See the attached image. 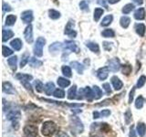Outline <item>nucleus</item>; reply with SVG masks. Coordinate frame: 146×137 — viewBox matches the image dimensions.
Masks as SVG:
<instances>
[{"instance_id":"2f4dec72","label":"nucleus","mask_w":146,"mask_h":137,"mask_svg":"<svg viewBox=\"0 0 146 137\" xmlns=\"http://www.w3.org/2000/svg\"><path fill=\"white\" fill-rule=\"evenodd\" d=\"M93 93H94V99L99 100L102 97V91L98 86H93Z\"/></svg>"},{"instance_id":"8fccbe9b","label":"nucleus","mask_w":146,"mask_h":137,"mask_svg":"<svg viewBox=\"0 0 146 137\" xmlns=\"http://www.w3.org/2000/svg\"><path fill=\"white\" fill-rule=\"evenodd\" d=\"M102 88L105 90V91L107 92V94H111V86H110L109 83H104L102 85Z\"/></svg>"},{"instance_id":"c85d7f7f","label":"nucleus","mask_w":146,"mask_h":137,"mask_svg":"<svg viewBox=\"0 0 146 137\" xmlns=\"http://www.w3.org/2000/svg\"><path fill=\"white\" fill-rule=\"evenodd\" d=\"M16 21H17V17L15 15H8L6 17V22H5V24L7 26H13L16 23Z\"/></svg>"},{"instance_id":"393cba45","label":"nucleus","mask_w":146,"mask_h":137,"mask_svg":"<svg viewBox=\"0 0 146 137\" xmlns=\"http://www.w3.org/2000/svg\"><path fill=\"white\" fill-rule=\"evenodd\" d=\"M7 63L9 67L11 68V70L15 71L17 70V56H14V57H11L7 59Z\"/></svg>"},{"instance_id":"ea45409f","label":"nucleus","mask_w":146,"mask_h":137,"mask_svg":"<svg viewBox=\"0 0 146 137\" xmlns=\"http://www.w3.org/2000/svg\"><path fill=\"white\" fill-rule=\"evenodd\" d=\"M29 61V53H25L23 54L21 61H20V68H24L26 66V64Z\"/></svg>"},{"instance_id":"9b49d317","label":"nucleus","mask_w":146,"mask_h":137,"mask_svg":"<svg viewBox=\"0 0 146 137\" xmlns=\"http://www.w3.org/2000/svg\"><path fill=\"white\" fill-rule=\"evenodd\" d=\"M24 134L27 135L38 136V127L34 125H27L24 128Z\"/></svg>"},{"instance_id":"c03bdc74","label":"nucleus","mask_w":146,"mask_h":137,"mask_svg":"<svg viewBox=\"0 0 146 137\" xmlns=\"http://www.w3.org/2000/svg\"><path fill=\"white\" fill-rule=\"evenodd\" d=\"M44 85L43 83L41 82L40 80H36L35 81V89L38 92H42L43 90H44Z\"/></svg>"},{"instance_id":"aec40b11","label":"nucleus","mask_w":146,"mask_h":137,"mask_svg":"<svg viewBox=\"0 0 146 137\" xmlns=\"http://www.w3.org/2000/svg\"><path fill=\"white\" fill-rule=\"evenodd\" d=\"M12 37H14V32L10 29H3L2 30V40L7 41L8 39H10Z\"/></svg>"},{"instance_id":"5fc2aeb1","label":"nucleus","mask_w":146,"mask_h":137,"mask_svg":"<svg viewBox=\"0 0 146 137\" xmlns=\"http://www.w3.org/2000/svg\"><path fill=\"white\" fill-rule=\"evenodd\" d=\"M22 84L25 86V88L27 90H29L30 92H32V87L29 83V81H24V82H22Z\"/></svg>"},{"instance_id":"0eeeda50","label":"nucleus","mask_w":146,"mask_h":137,"mask_svg":"<svg viewBox=\"0 0 146 137\" xmlns=\"http://www.w3.org/2000/svg\"><path fill=\"white\" fill-rule=\"evenodd\" d=\"M24 37H25V39L27 43L33 42V27H32L31 25H29L25 29Z\"/></svg>"},{"instance_id":"9d476101","label":"nucleus","mask_w":146,"mask_h":137,"mask_svg":"<svg viewBox=\"0 0 146 137\" xmlns=\"http://www.w3.org/2000/svg\"><path fill=\"white\" fill-rule=\"evenodd\" d=\"M21 19L23 22L26 23V24H29V23L33 20V12L31 10L24 11L21 14Z\"/></svg>"},{"instance_id":"6e6552de","label":"nucleus","mask_w":146,"mask_h":137,"mask_svg":"<svg viewBox=\"0 0 146 137\" xmlns=\"http://www.w3.org/2000/svg\"><path fill=\"white\" fill-rule=\"evenodd\" d=\"M63 48L66 50H70L72 52H79V48H78L77 44L74 41H70V40H67L65 41V44L63 45Z\"/></svg>"},{"instance_id":"13d9d810","label":"nucleus","mask_w":146,"mask_h":137,"mask_svg":"<svg viewBox=\"0 0 146 137\" xmlns=\"http://www.w3.org/2000/svg\"><path fill=\"white\" fill-rule=\"evenodd\" d=\"M56 137H68V135L64 132H58V134H57Z\"/></svg>"},{"instance_id":"3c124183","label":"nucleus","mask_w":146,"mask_h":137,"mask_svg":"<svg viewBox=\"0 0 146 137\" xmlns=\"http://www.w3.org/2000/svg\"><path fill=\"white\" fill-rule=\"evenodd\" d=\"M111 111L110 110H102V112H100V116H102V117H108L111 115Z\"/></svg>"},{"instance_id":"f03ea898","label":"nucleus","mask_w":146,"mask_h":137,"mask_svg":"<svg viewBox=\"0 0 146 137\" xmlns=\"http://www.w3.org/2000/svg\"><path fill=\"white\" fill-rule=\"evenodd\" d=\"M70 129H71L72 132H74V134H76L83 132L84 126H83V124H82V122L77 116L70 117Z\"/></svg>"},{"instance_id":"2eb2a0df","label":"nucleus","mask_w":146,"mask_h":137,"mask_svg":"<svg viewBox=\"0 0 146 137\" xmlns=\"http://www.w3.org/2000/svg\"><path fill=\"white\" fill-rule=\"evenodd\" d=\"M83 95H84V98H86L89 100H91L94 99L93 90L90 89V87H86V88L83 89Z\"/></svg>"},{"instance_id":"f8f14e48","label":"nucleus","mask_w":146,"mask_h":137,"mask_svg":"<svg viewBox=\"0 0 146 137\" xmlns=\"http://www.w3.org/2000/svg\"><path fill=\"white\" fill-rule=\"evenodd\" d=\"M2 87H3V91L5 93H7V94H15L16 93V90L10 82H7V81L3 82Z\"/></svg>"},{"instance_id":"4d7b16f0","label":"nucleus","mask_w":146,"mask_h":137,"mask_svg":"<svg viewBox=\"0 0 146 137\" xmlns=\"http://www.w3.org/2000/svg\"><path fill=\"white\" fill-rule=\"evenodd\" d=\"M97 2L99 5H100V6H102L104 7L108 8V6H107V3H106V0H97Z\"/></svg>"},{"instance_id":"c756f323","label":"nucleus","mask_w":146,"mask_h":137,"mask_svg":"<svg viewBox=\"0 0 146 137\" xmlns=\"http://www.w3.org/2000/svg\"><path fill=\"white\" fill-rule=\"evenodd\" d=\"M112 20H113V17L111 15L106 16L102 19V23H100V25H102V27H108V26H110V25L111 24Z\"/></svg>"},{"instance_id":"a18cd8bd","label":"nucleus","mask_w":146,"mask_h":137,"mask_svg":"<svg viewBox=\"0 0 146 137\" xmlns=\"http://www.w3.org/2000/svg\"><path fill=\"white\" fill-rule=\"evenodd\" d=\"M2 54H3L4 57H8V56H10V55L13 54V50L11 49L6 47V46H3L2 47Z\"/></svg>"},{"instance_id":"bf43d9fd","label":"nucleus","mask_w":146,"mask_h":137,"mask_svg":"<svg viewBox=\"0 0 146 137\" xmlns=\"http://www.w3.org/2000/svg\"><path fill=\"white\" fill-rule=\"evenodd\" d=\"M100 112H93V118L94 119H98V118H100Z\"/></svg>"},{"instance_id":"e2e57ef3","label":"nucleus","mask_w":146,"mask_h":137,"mask_svg":"<svg viewBox=\"0 0 146 137\" xmlns=\"http://www.w3.org/2000/svg\"><path fill=\"white\" fill-rule=\"evenodd\" d=\"M90 137H99L98 135H96V134H93V135H90Z\"/></svg>"},{"instance_id":"f704fd0d","label":"nucleus","mask_w":146,"mask_h":137,"mask_svg":"<svg viewBox=\"0 0 146 137\" xmlns=\"http://www.w3.org/2000/svg\"><path fill=\"white\" fill-rule=\"evenodd\" d=\"M61 70H62V73H63V75H64V76H66V77H68V78H70V77L72 76V71H71L70 67L64 65V66H62V68H61Z\"/></svg>"},{"instance_id":"58836bf2","label":"nucleus","mask_w":146,"mask_h":137,"mask_svg":"<svg viewBox=\"0 0 146 137\" xmlns=\"http://www.w3.org/2000/svg\"><path fill=\"white\" fill-rule=\"evenodd\" d=\"M53 96L55 98H58V99H63L65 97V92H64V90L61 89H56L53 92Z\"/></svg>"},{"instance_id":"6e6d98bb","label":"nucleus","mask_w":146,"mask_h":137,"mask_svg":"<svg viewBox=\"0 0 146 137\" xmlns=\"http://www.w3.org/2000/svg\"><path fill=\"white\" fill-rule=\"evenodd\" d=\"M100 128H102V131H104L105 132L110 130V126L107 123H100Z\"/></svg>"},{"instance_id":"1a4fd4ad","label":"nucleus","mask_w":146,"mask_h":137,"mask_svg":"<svg viewBox=\"0 0 146 137\" xmlns=\"http://www.w3.org/2000/svg\"><path fill=\"white\" fill-rule=\"evenodd\" d=\"M109 71H110V68H108V66L106 67H102L98 70L97 71V76L100 80H106L108 76H109Z\"/></svg>"},{"instance_id":"37998d69","label":"nucleus","mask_w":146,"mask_h":137,"mask_svg":"<svg viewBox=\"0 0 146 137\" xmlns=\"http://www.w3.org/2000/svg\"><path fill=\"white\" fill-rule=\"evenodd\" d=\"M145 82H146V77H145L144 75L141 76V77L139 78L138 81H137L136 87H137V88H139V89L143 88V87L144 86V84H145Z\"/></svg>"},{"instance_id":"c9c22d12","label":"nucleus","mask_w":146,"mask_h":137,"mask_svg":"<svg viewBox=\"0 0 146 137\" xmlns=\"http://www.w3.org/2000/svg\"><path fill=\"white\" fill-rule=\"evenodd\" d=\"M48 17L51 18V19L56 20L58 18L60 17V13L57 10H54V9H50L48 11Z\"/></svg>"},{"instance_id":"20e7f679","label":"nucleus","mask_w":146,"mask_h":137,"mask_svg":"<svg viewBox=\"0 0 146 137\" xmlns=\"http://www.w3.org/2000/svg\"><path fill=\"white\" fill-rule=\"evenodd\" d=\"M46 44V39L43 38V37H39L36 39L35 46H34V54L36 57H42L43 55V48Z\"/></svg>"},{"instance_id":"7c9ffc66","label":"nucleus","mask_w":146,"mask_h":137,"mask_svg":"<svg viewBox=\"0 0 146 137\" xmlns=\"http://www.w3.org/2000/svg\"><path fill=\"white\" fill-rule=\"evenodd\" d=\"M130 23H131L130 17H121L120 24H121V26L123 27V29H127V27H129Z\"/></svg>"},{"instance_id":"e433bc0d","label":"nucleus","mask_w":146,"mask_h":137,"mask_svg":"<svg viewBox=\"0 0 146 137\" xmlns=\"http://www.w3.org/2000/svg\"><path fill=\"white\" fill-rule=\"evenodd\" d=\"M102 35L104 38H114V36H115V33H114V31L111 29H104L102 32Z\"/></svg>"},{"instance_id":"4468645a","label":"nucleus","mask_w":146,"mask_h":137,"mask_svg":"<svg viewBox=\"0 0 146 137\" xmlns=\"http://www.w3.org/2000/svg\"><path fill=\"white\" fill-rule=\"evenodd\" d=\"M136 131L140 137H143L146 134V124L144 122H138L136 126Z\"/></svg>"},{"instance_id":"680f3d73","label":"nucleus","mask_w":146,"mask_h":137,"mask_svg":"<svg viewBox=\"0 0 146 137\" xmlns=\"http://www.w3.org/2000/svg\"><path fill=\"white\" fill-rule=\"evenodd\" d=\"M119 1H121V0H108V2H109L110 4H116V3H118Z\"/></svg>"},{"instance_id":"de8ad7c7","label":"nucleus","mask_w":146,"mask_h":137,"mask_svg":"<svg viewBox=\"0 0 146 137\" xmlns=\"http://www.w3.org/2000/svg\"><path fill=\"white\" fill-rule=\"evenodd\" d=\"M80 7L81 10H85V11H89V5L85 0H82V1L80 3Z\"/></svg>"},{"instance_id":"423d86ee","label":"nucleus","mask_w":146,"mask_h":137,"mask_svg":"<svg viewBox=\"0 0 146 137\" xmlns=\"http://www.w3.org/2000/svg\"><path fill=\"white\" fill-rule=\"evenodd\" d=\"M64 33H65L66 35H68V37H70V38H76L77 32L74 30V21L70 20L68 22V24L66 25Z\"/></svg>"},{"instance_id":"bb28decb","label":"nucleus","mask_w":146,"mask_h":137,"mask_svg":"<svg viewBox=\"0 0 146 137\" xmlns=\"http://www.w3.org/2000/svg\"><path fill=\"white\" fill-rule=\"evenodd\" d=\"M86 46L92 52H94L96 54H99L100 53V47H99V45L97 43H95V42H88V43L86 44Z\"/></svg>"},{"instance_id":"dca6fc26","label":"nucleus","mask_w":146,"mask_h":137,"mask_svg":"<svg viewBox=\"0 0 146 137\" xmlns=\"http://www.w3.org/2000/svg\"><path fill=\"white\" fill-rule=\"evenodd\" d=\"M16 78L17 80H19L21 82L24 81H30L33 80V77L29 74H25V73H17L16 75Z\"/></svg>"},{"instance_id":"cd10ccee","label":"nucleus","mask_w":146,"mask_h":137,"mask_svg":"<svg viewBox=\"0 0 146 137\" xmlns=\"http://www.w3.org/2000/svg\"><path fill=\"white\" fill-rule=\"evenodd\" d=\"M76 95H77V87H76V85H73L68 91V100L75 99Z\"/></svg>"},{"instance_id":"f257e3e1","label":"nucleus","mask_w":146,"mask_h":137,"mask_svg":"<svg viewBox=\"0 0 146 137\" xmlns=\"http://www.w3.org/2000/svg\"><path fill=\"white\" fill-rule=\"evenodd\" d=\"M21 117V113L18 110L10 109L7 113V119L12 122V126L14 129L17 130L19 128V120Z\"/></svg>"},{"instance_id":"473e14b6","label":"nucleus","mask_w":146,"mask_h":137,"mask_svg":"<svg viewBox=\"0 0 146 137\" xmlns=\"http://www.w3.org/2000/svg\"><path fill=\"white\" fill-rule=\"evenodd\" d=\"M103 13H104V10H103L102 8H100V7L95 8V10H94V16H93L94 20L95 21H99L100 17L103 15Z\"/></svg>"},{"instance_id":"603ef678","label":"nucleus","mask_w":146,"mask_h":137,"mask_svg":"<svg viewBox=\"0 0 146 137\" xmlns=\"http://www.w3.org/2000/svg\"><path fill=\"white\" fill-rule=\"evenodd\" d=\"M136 132H137V131H135V128H134V126H131V127L130 128L129 137H137Z\"/></svg>"},{"instance_id":"6ab92c4d","label":"nucleus","mask_w":146,"mask_h":137,"mask_svg":"<svg viewBox=\"0 0 146 137\" xmlns=\"http://www.w3.org/2000/svg\"><path fill=\"white\" fill-rule=\"evenodd\" d=\"M70 66L73 68H75V70H77V72L79 73V74H82V73H83L84 66L82 65V64H80V62H78V61H71L70 62Z\"/></svg>"},{"instance_id":"4be33fe9","label":"nucleus","mask_w":146,"mask_h":137,"mask_svg":"<svg viewBox=\"0 0 146 137\" xmlns=\"http://www.w3.org/2000/svg\"><path fill=\"white\" fill-rule=\"evenodd\" d=\"M10 45L15 50H17V51H19V50L21 49V48H22V46H23V43H22V41L19 39H13L11 41Z\"/></svg>"},{"instance_id":"a211bd4d","label":"nucleus","mask_w":146,"mask_h":137,"mask_svg":"<svg viewBox=\"0 0 146 137\" xmlns=\"http://www.w3.org/2000/svg\"><path fill=\"white\" fill-rule=\"evenodd\" d=\"M54 90H55V85H54L53 82H48V83L46 84L45 87H44L45 93L47 94V95H48V96L53 94Z\"/></svg>"},{"instance_id":"412c9836","label":"nucleus","mask_w":146,"mask_h":137,"mask_svg":"<svg viewBox=\"0 0 146 137\" xmlns=\"http://www.w3.org/2000/svg\"><path fill=\"white\" fill-rule=\"evenodd\" d=\"M134 17L137 20H143L145 17V10L143 7L138 8L134 13Z\"/></svg>"},{"instance_id":"7ed1b4c3","label":"nucleus","mask_w":146,"mask_h":137,"mask_svg":"<svg viewBox=\"0 0 146 137\" xmlns=\"http://www.w3.org/2000/svg\"><path fill=\"white\" fill-rule=\"evenodd\" d=\"M57 129L56 123L51 121H47L43 123L42 128H41V132L46 137H49L55 134Z\"/></svg>"},{"instance_id":"5701e85b","label":"nucleus","mask_w":146,"mask_h":137,"mask_svg":"<svg viewBox=\"0 0 146 137\" xmlns=\"http://www.w3.org/2000/svg\"><path fill=\"white\" fill-rule=\"evenodd\" d=\"M57 82H58V85L60 87V88H66V87H68L70 85V80H68V79L63 77H59Z\"/></svg>"},{"instance_id":"b1692460","label":"nucleus","mask_w":146,"mask_h":137,"mask_svg":"<svg viewBox=\"0 0 146 137\" xmlns=\"http://www.w3.org/2000/svg\"><path fill=\"white\" fill-rule=\"evenodd\" d=\"M145 26L141 23H139V24H136L135 25V30H136V33L138 34L140 37H143L145 34Z\"/></svg>"},{"instance_id":"72a5a7b5","label":"nucleus","mask_w":146,"mask_h":137,"mask_svg":"<svg viewBox=\"0 0 146 137\" xmlns=\"http://www.w3.org/2000/svg\"><path fill=\"white\" fill-rule=\"evenodd\" d=\"M144 102H145L144 98L143 97V96H139V97L137 98L136 100H135V107L137 109H141L143 107Z\"/></svg>"},{"instance_id":"09e8293b","label":"nucleus","mask_w":146,"mask_h":137,"mask_svg":"<svg viewBox=\"0 0 146 137\" xmlns=\"http://www.w3.org/2000/svg\"><path fill=\"white\" fill-rule=\"evenodd\" d=\"M134 93H135V87H133V88L131 89V90L130 91V94H129V103H131L132 100H133Z\"/></svg>"},{"instance_id":"052dcab7","label":"nucleus","mask_w":146,"mask_h":137,"mask_svg":"<svg viewBox=\"0 0 146 137\" xmlns=\"http://www.w3.org/2000/svg\"><path fill=\"white\" fill-rule=\"evenodd\" d=\"M133 2L137 5H141L143 3V0H133Z\"/></svg>"},{"instance_id":"49530a36","label":"nucleus","mask_w":146,"mask_h":137,"mask_svg":"<svg viewBox=\"0 0 146 137\" xmlns=\"http://www.w3.org/2000/svg\"><path fill=\"white\" fill-rule=\"evenodd\" d=\"M121 71L124 75H129L131 72V66L130 65H123L121 66Z\"/></svg>"},{"instance_id":"f3484780","label":"nucleus","mask_w":146,"mask_h":137,"mask_svg":"<svg viewBox=\"0 0 146 137\" xmlns=\"http://www.w3.org/2000/svg\"><path fill=\"white\" fill-rule=\"evenodd\" d=\"M44 102H48L50 103H57V104H63V105H67V106H71V107H82L83 104L82 103H62V102H55L52 100H48V99H41Z\"/></svg>"},{"instance_id":"4c0bfd02","label":"nucleus","mask_w":146,"mask_h":137,"mask_svg":"<svg viewBox=\"0 0 146 137\" xmlns=\"http://www.w3.org/2000/svg\"><path fill=\"white\" fill-rule=\"evenodd\" d=\"M29 64H30L31 67L36 68V67L42 66V61H38V59H36V58H30V59H29Z\"/></svg>"},{"instance_id":"79ce46f5","label":"nucleus","mask_w":146,"mask_h":137,"mask_svg":"<svg viewBox=\"0 0 146 137\" xmlns=\"http://www.w3.org/2000/svg\"><path fill=\"white\" fill-rule=\"evenodd\" d=\"M134 9V6L132 4H127L122 7V13L123 14H129Z\"/></svg>"},{"instance_id":"ddd939ff","label":"nucleus","mask_w":146,"mask_h":137,"mask_svg":"<svg viewBox=\"0 0 146 137\" xmlns=\"http://www.w3.org/2000/svg\"><path fill=\"white\" fill-rule=\"evenodd\" d=\"M111 83H112V86H113L114 90H120L123 87L122 81L120 79H119L118 77H116V76H113L111 78Z\"/></svg>"},{"instance_id":"39448f33","label":"nucleus","mask_w":146,"mask_h":137,"mask_svg":"<svg viewBox=\"0 0 146 137\" xmlns=\"http://www.w3.org/2000/svg\"><path fill=\"white\" fill-rule=\"evenodd\" d=\"M121 62L118 58H113L108 61V68L112 72H117L121 68Z\"/></svg>"},{"instance_id":"a878e982","label":"nucleus","mask_w":146,"mask_h":137,"mask_svg":"<svg viewBox=\"0 0 146 137\" xmlns=\"http://www.w3.org/2000/svg\"><path fill=\"white\" fill-rule=\"evenodd\" d=\"M62 47H63V45L60 42H55V43H53L49 46V51L52 52V53L58 52L62 49Z\"/></svg>"},{"instance_id":"864d4df0","label":"nucleus","mask_w":146,"mask_h":137,"mask_svg":"<svg viewBox=\"0 0 146 137\" xmlns=\"http://www.w3.org/2000/svg\"><path fill=\"white\" fill-rule=\"evenodd\" d=\"M11 7L9 6L8 4L7 3H3V11L4 12H9V11H11Z\"/></svg>"},{"instance_id":"a19ab883","label":"nucleus","mask_w":146,"mask_h":137,"mask_svg":"<svg viewBox=\"0 0 146 137\" xmlns=\"http://www.w3.org/2000/svg\"><path fill=\"white\" fill-rule=\"evenodd\" d=\"M132 120V114H131V112L130 110H127L124 113V121H125V123L126 124H130Z\"/></svg>"}]
</instances>
